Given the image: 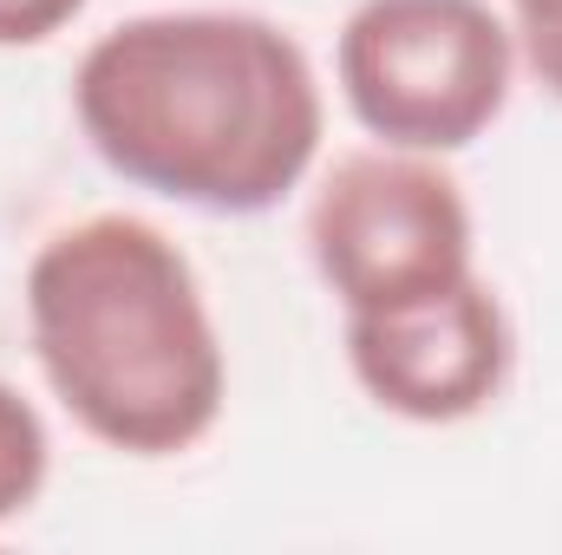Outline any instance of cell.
Returning a JSON list of instances; mask_svg holds the SVG:
<instances>
[{"label":"cell","mask_w":562,"mask_h":555,"mask_svg":"<svg viewBox=\"0 0 562 555\" xmlns=\"http://www.w3.org/2000/svg\"><path fill=\"white\" fill-rule=\"evenodd\" d=\"M334 79L367 138L451 157L504 118L517 39L491 0H360L340 26Z\"/></svg>","instance_id":"cell-3"},{"label":"cell","mask_w":562,"mask_h":555,"mask_svg":"<svg viewBox=\"0 0 562 555\" xmlns=\"http://www.w3.org/2000/svg\"><path fill=\"white\" fill-rule=\"evenodd\" d=\"M517 333L497 301V287L464 275L458 287L386 307V314H347V366L360 393L393 418L413 424H464L510 386Z\"/></svg>","instance_id":"cell-5"},{"label":"cell","mask_w":562,"mask_h":555,"mask_svg":"<svg viewBox=\"0 0 562 555\" xmlns=\"http://www.w3.org/2000/svg\"><path fill=\"white\" fill-rule=\"evenodd\" d=\"M307 256L347 314L413 307L471 269V203L425 150H347L307 203Z\"/></svg>","instance_id":"cell-4"},{"label":"cell","mask_w":562,"mask_h":555,"mask_svg":"<svg viewBox=\"0 0 562 555\" xmlns=\"http://www.w3.org/2000/svg\"><path fill=\"white\" fill-rule=\"evenodd\" d=\"M510 39L530 79L562 99V0H510Z\"/></svg>","instance_id":"cell-7"},{"label":"cell","mask_w":562,"mask_h":555,"mask_svg":"<svg viewBox=\"0 0 562 555\" xmlns=\"http://www.w3.org/2000/svg\"><path fill=\"white\" fill-rule=\"evenodd\" d=\"M46 471H53V438H46V418L40 406L0 380V523L26 517L46 490Z\"/></svg>","instance_id":"cell-6"},{"label":"cell","mask_w":562,"mask_h":555,"mask_svg":"<svg viewBox=\"0 0 562 555\" xmlns=\"http://www.w3.org/2000/svg\"><path fill=\"white\" fill-rule=\"evenodd\" d=\"M86 13V0H0V46H40L66 33Z\"/></svg>","instance_id":"cell-8"},{"label":"cell","mask_w":562,"mask_h":555,"mask_svg":"<svg viewBox=\"0 0 562 555\" xmlns=\"http://www.w3.org/2000/svg\"><path fill=\"white\" fill-rule=\"evenodd\" d=\"M26 340L72 424L125 457L203 444L229 399L223 333L190 256L125 209L66 223L33 249Z\"/></svg>","instance_id":"cell-2"},{"label":"cell","mask_w":562,"mask_h":555,"mask_svg":"<svg viewBox=\"0 0 562 555\" xmlns=\"http://www.w3.org/2000/svg\"><path fill=\"white\" fill-rule=\"evenodd\" d=\"M99 163L203 216H262L321 157V79L301 39L243 7H164L105 26L72 72Z\"/></svg>","instance_id":"cell-1"}]
</instances>
